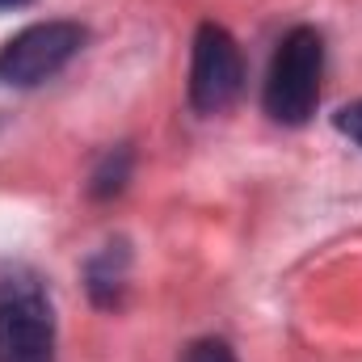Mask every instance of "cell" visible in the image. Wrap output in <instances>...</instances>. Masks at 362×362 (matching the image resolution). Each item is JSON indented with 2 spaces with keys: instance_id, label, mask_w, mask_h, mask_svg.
I'll list each match as a JSON object with an SVG mask.
<instances>
[{
  "instance_id": "ba28073f",
  "label": "cell",
  "mask_w": 362,
  "mask_h": 362,
  "mask_svg": "<svg viewBox=\"0 0 362 362\" xmlns=\"http://www.w3.org/2000/svg\"><path fill=\"white\" fill-rule=\"evenodd\" d=\"M333 127L341 131V135H350L354 144L362 148V101H350V105H341L337 114H333Z\"/></svg>"
},
{
  "instance_id": "8992f818",
  "label": "cell",
  "mask_w": 362,
  "mask_h": 362,
  "mask_svg": "<svg viewBox=\"0 0 362 362\" xmlns=\"http://www.w3.org/2000/svg\"><path fill=\"white\" fill-rule=\"evenodd\" d=\"M127 173H131V152H127V148L105 152L101 169H97L93 181H89V194H93V198H114V194L127 185Z\"/></svg>"
},
{
  "instance_id": "9c48e42d",
  "label": "cell",
  "mask_w": 362,
  "mask_h": 362,
  "mask_svg": "<svg viewBox=\"0 0 362 362\" xmlns=\"http://www.w3.org/2000/svg\"><path fill=\"white\" fill-rule=\"evenodd\" d=\"M25 4H34V0H0V8H25Z\"/></svg>"
},
{
  "instance_id": "5b68a950",
  "label": "cell",
  "mask_w": 362,
  "mask_h": 362,
  "mask_svg": "<svg viewBox=\"0 0 362 362\" xmlns=\"http://www.w3.org/2000/svg\"><path fill=\"white\" fill-rule=\"evenodd\" d=\"M85 274H89V295L97 308H118L122 303V286H127V253H122V245H118V253H114V245L105 253H97Z\"/></svg>"
},
{
  "instance_id": "277c9868",
  "label": "cell",
  "mask_w": 362,
  "mask_h": 362,
  "mask_svg": "<svg viewBox=\"0 0 362 362\" xmlns=\"http://www.w3.org/2000/svg\"><path fill=\"white\" fill-rule=\"evenodd\" d=\"M0 362H55V316L42 295L0 299Z\"/></svg>"
},
{
  "instance_id": "52a82bcc",
  "label": "cell",
  "mask_w": 362,
  "mask_h": 362,
  "mask_svg": "<svg viewBox=\"0 0 362 362\" xmlns=\"http://www.w3.org/2000/svg\"><path fill=\"white\" fill-rule=\"evenodd\" d=\"M181 362H236V354L223 337H198L181 350Z\"/></svg>"
},
{
  "instance_id": "7a4b0ae2",
  "label": "cell",
  "mask_w": 362,
  "mask_h": 362,
  "mask_svg": "<svg viewBox=\"0 0 362 362\" xmlns=\"http://www.w3.org/2000/svg\"><path fill=\"white\" fill-rule=\"evenodd\" d=\"M89 42V30L81 21H38L13 34L0 47V85L13 89H34L51 76H59L81 47Z\"/></svg>"
},
{
  "instance_id": "3957f363",
  "label": "cell",
  "mask_w": 362,
  "mask_h": 362,
  "mask_svg": "<svg viewBox=\"0 0 362 362\" xmlns=\"http://www.w3.org/2000/svg\"><path fill=\"white\" fill-rule=\"evenodd\" d=\"M245 89V59L236 38L219 21H202L189 55V105L198 114H223Z\"/></svg>"
},
{
  "instance_id": "6da1fadb",
  "label": "cell",
  "mask_w": 362,
  "mask_h": 362,
  "mask_svg": "<svg viewBox=\"0 0 362 362\" xmlns=\"http://www.w3.org/2000/svg\"><path fill=\"white\" fill-rule=\"evenodd\" d=\"M320 76H325V38L312 25H295L270 59L262 105L274 122L303 127L320 105Z\"/></svg>"
}]
</instances>
